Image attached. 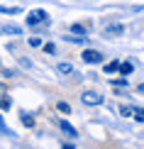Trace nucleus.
<instances>
[{
    "mask_svg": "<svg viewBox=\"0 0 144 149\" xmlns=\"http://www.w3.org/2000/svg\"><path fill=\"white\" fill-rule=\"evenodd\" d=\"M47 10H32V12H29V15H27V24H29V27H34V24H42V22H47Z\"/></svg>",
    "mask_w": 144,
    "mask_h": 149,
    "instance_id": "f257e3e1",
    "label": "nucleus"
},
{
    "mask_svg": "<svg viewBox=\"0 0 144 149\" xmlns=\"http://www.w3.org/2000/svg\"><path fill=\"white\" fill-rule=\"evenodd\" d=\"M81 100H83L86 105H100V103H103V95L95 93V91H88V93H83V95H81Z\"/></svg>",
    "mask_w": 144,
    "mask_h": 149,
    "instance_id": "f03ea898",
    "label": "nucleus"
},
{
    "mask_svg": "<svg viewBox=\"0 0 144 149\" xmlns=\"http://www.w3.org/2000/svg\"><path fill=\"white\" fill-rule=\"evenodd\" d=\"M83 61L86 64H100V61H103V54L95 52V49H86L83 52Z\"/></svg>",
    "mask_w": 144,
    "mask_h": 149,
    "instance_id": "7ed1b4c3",
    "label": "nucleus"
},
{
    "mask_svg": "<svg viewBox=\"0 0 144 149\" xmlns=\"http://www.w3.org/2000/svg\"><path fill=\"white\" fill-rule=\"evenodd\" d=\"M59 127H61V132H64V134H68V137H76V127H73V125H68V122L66 120H59Z\"/></svg>",
    "mask_w": 144,
    "mask_h": 149,
    "instance_id": "20e7f679",
    "label": "nucleus"
},
{
    "mask_svg": "<svg viewBox=\"0 0 144 149\" xmlns=\"http://www.w3.org/2000/svg\"><path fill=\"white\" fill-rule=\"evenodd\" d=\"M0 12H3V15H20L22 8H20V5H12V8H10V5H0Z\"/></svg>",
    "mask_w": 144,
    "mask_h": 149,
    "instance_id": "39448f33",
    "label": "nucleus"
},
{
    "mask_svg": "<svg viewBox=\"0 0 144 149\" xmlns=\"http://www.w3.org/2000/svg\"><path fill=\"white\" fill-rule=\"evenodd\" d=\"M20 120H22L24 127H34V117L29 115V113H20Z\"/></svg>",
    "mask_w": 144,
    "mask_h": 149,
    "instance_id": "423d86ee",
    "label": "nucleus"
},
{
    "mask_svg": "<svg viewBox=\"0 0 144 149\" xmlns=\"http://www.w3.org/2000/svg\"><path fill=\"white\" fill-rule=\"evenodd\" d=\"M3 32H5V34H17V37H20V34H22V29L17 27V24H5Z\"/></svg>",
    "mask_w": 144,
    "mask_h": 149,
    "instance_id": "0eeeda50",
    "label": "nucleus"
},
{
    "mask_svg": "<svg viewBox=\"0 0 144 149\" xmlns=\"http://www.w3.org/2000/svg\"><path fill=\"white\" fill-rule=\"evenodd\" d=\"M132 69H134V66L129 64V61H125V64H120V69H117V71H120L122 76H129V73H132Z\"/></svg>",
    "mask_w": 144,
    "mask_h": 149,
    "instance_id": "6e6552de",
    "label": "nucleus"
},
{
    "mask_svg": "<svg viewBox=\"0 0 144 149\" xmlns=\"http://www.w3.org/2000/svg\"><path fill=\"white\" fill-rule=\"evenodd\" d=\"M132 117L139 120V122H144V108H132Z\"/></svg>",
    "mask_w": 144,
    "mask_h": 149,
    "instance_id": "1a4fd4ad",
    "label": "nucleus"
},
{
    "mask_svg": "<svg viewBox=\"0 0 144 149\" xmlns=\"http://www.w3.org/2000/svg\"><path fill=\"white\" fill-rule=\"evenodd\" d=\"M105 32H108L110 37H112V34H122V24H110V27L105 29Z\"/></svg>",
    "mask_w": 144,
    "mask_h": 149,
    "instance_id": "9d476101",
    "label": "nucleus"
},
{
    "mask_svg": "<svg viewBox=\"0 0 144 149\" xmlns=\"http://www.w3.org/2000/svg\"><path fill=\"white\" fill-rule=\"evenodd\" d=\"M117 69H120V64H117V61H110V64H105V73H115Z\"/></svg>",
    "mask_w": 144,
    "mask_h": 149,
    "instance_id": "9b49d317",
    "label": "nucleus"
},
{
    "mask_svg": "<svg viewBox=\"0 0 144 149\" xmlns=\"http://www.w3.org/2000/svg\"><path fill=\"white\" fill-rule=\"evenodd\" d=\"M56 71H59V73H73L71 64H59V66H56Z\"/></svg>",
    "mask_w": 144,
    "mask_h": 149,
    "instance_id": "f8f14e48",
    "label": "nucleus"
},
{
    "mask_svg": "<svg viewBox=\"0 0 144 149\" xmlns=\"http://www.w3.org/2000/svg\"><path fill=\"white\" fill-rule=\"evenodd\" d=\"M10 105H12L10 98H0V110H10Z\"/></svg>",
    "mask_w": 144,
    "mask_h": 149,
    "instance_id": "ddd939ff",
    "label": "nucleus"
},
{
    "mask_svg": "<svg viewBox=\"0 0 144 149\" xmlns=\"http://www.w3.org/2000/svg\"><path fill=\"white\" fill-rule=\"evenodd\" d=\"M71 32H73V34H78V37H83V34H86V29L81 27V24H73V27H71Z\"/></svg>",
    "mask_w": 144,
    "mask_h": 149,
    "instance_id": "4468645a",
    "label": "nucleus"
},
{
    "mask_svg": "<svg viewBox=\"0 0 144 149\" xmlns=\"http://www.w3.org/2000/svg\"><path fill=\"white\" fill-rule=\"evenodd\" d=\"M0 132H3V134H12V132H10V127L3 122V115H0Z\"/></svg>",
    "mask_w": 144,
    "mask_h": 149,
    "instance_id": "2eb2a0df",
    "label": "nucleus"
},
{
    "mask_svg": "<svg viewBox=\"0 0 144 149\" xmlns=\"http://www.w3.org/2000/svg\"><path fill=\"white\" fill-rule=\"evenodd\" d=\"M120 113H122L125 117H132V108H129V105H122V108H120Z\"/></svg>",
    "mask_w": 144,
    "mask_h": 149,
    "instance_id": "dca6fc26",
    "label": "nucleus"
},
{
    "mask_svg": "<svg viewBox=\"0 0 144 149\" xmlns=\"http://www.w3.org/2000/svg\"><path fill=\"white\" fill-rule=\"evenodd\" d=\"M29 47H42V39L39 37H29Z\"/></svg>",
    "mask_w": 144,
    "mask_h": 149,
    "instance_id": "f3484780",
    "label": "nucleus"
},
{
    "mask_svg": "<svg viewBox=\"0 0 144 149\" xmlns=\"http://www.w3.org/2000/svg\"><path fill=\"white\" fill-rule=\"evenodd\" d=\"M112 86H117V88H122V86H127V81L120 78V81H112Z\"/></svg>",
    "mask_w": 144,
    "mask_h": 149,
    "instance_id": "a211bd4d",
    "label": "nucleus"
},
{
    "mask_svg": "<svg viewBox=\"0 0 144 149\" xmlns=\"http://www.w3.org/2000/svg\"><path fill=\"white\" fill-rule=\"evenodd\" d=\"M59 110H61V113H68L71 108H68V103H59Z\"/></svg>",
    "mask_w": 144,
    "mask_h": 149,
    "instance_id": "6ab92c4d",
    "label": "nucleus"
},
{
    "mask_svg": "<svg viewBox=\"0 0 144 149\" xmlns=\"http://www.w3.org/2000/svg\"><path fill=\"white\" fill-rule=\"evenodd\" d=\"M44 52H47V54H54V52H56V47H54V44H47V47H44Z\"/></svg>",
    "mask_w": 144,
    "mask_h": 149,
    "instance_id": "aec40b11",
    "label": "nucleus"
},
{
    "mask_svg": "<svg viewBox=\"0 0 144 149\" xmlns=\"http://www.w3.org/2000/svg\"><path fill=\"white\" fill-rule=\"evenodd\" d=\"M64 149H73V147H71V144H64Z\"/></svg>",
    "mask_w": 144,
    "mask_h": 149,
    "instance_id": "412c9836",
    "label": "nucleus"
},
{
    "mask_svg": "<svg viewBox=\"0 0 144 149\" xmlns=\"http://www.w3.org/2000/svg\"><path fill=\"white\" fill-rule=\"evenodd\" d=\"M139 93H144V83H142V86H139Z\"/></svg>",
    "mask_w": 144,
    "mask_h": 149,
    "instance_id": "4be33fe9",
    "label": "nucleus"
}]
</instances>
